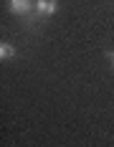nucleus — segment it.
Listing matches in <instances>:
<instances>
[{
	"mask_svg": "<svg viewBox=\"0 0 114 147\" xmlns=\"http://www.w3.org/2000/svg\"><path fill=\"white\" fill-rule=\"evenodd\" d=\"M33 10L41 15V18H51L58 13V0H36Z\"/></svg>",
	"mask_w": 114,
	"mask_h": 147,
	"instance_id": "obj_1",
	"label": "nucleus"
},
{
	"mask_svg": "<svg viewBox=\"0 0 114 147\" xmlns=\"http://www.w3.org/2000/svg\"><path fill=\"white\" fill-rule=\"evenodd\" d=\"M15 59V46L8 41H0V61H10Z\"/></svg>",
	"mask_w": 114,
	"mask_h": 147,
	"instance_id": "obj_3",
	"label": "nucleus"
},
{
	"mask_svg": "<svg viewBox=\"0 0 114 147\" xmlns=\"http://www.w3.org/2000/svg\"><path fill=\"white\" fill-rule=\"evenodd\" d=\"M33 5H36V0H8V10L13 15H26L33 10Z\"/></svg>",
	"mask_w": 114,
	"mask_h": 147,
	"instance_id": "obj_2",
	"label": "nucleus"
},
{
	"mask_svg": "<svg viewBox=\"0 0 114 147\" xmlns=\"http://www.w3.org/2000/svg\"><path fill=\"white\" fill-rule=\"evenodd\" d=\"M107 59L112 61V69H114V51H107Z\"/></svg>",
	"mask_w": 114,
	"mask_h": 147,
	"instance_id": "obj_4",
	"label": "nucleus"
}]
</instances>
